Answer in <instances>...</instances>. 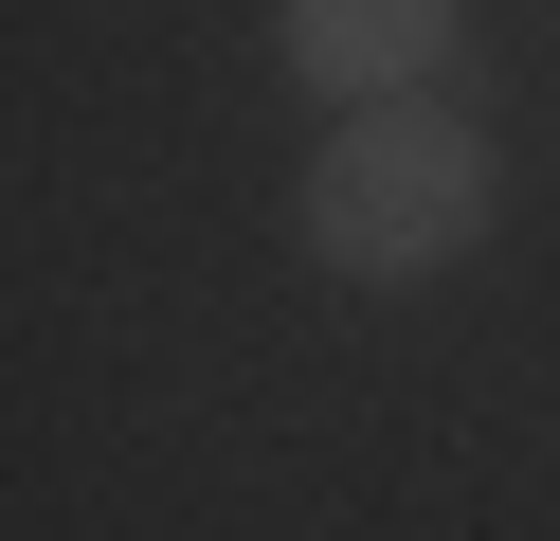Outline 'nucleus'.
Returning <instances> with one entry per match:
<instances>
[{"label": "nucleus", "instance_id": "f257e3e1", "mask_svg": "<svg viewBox=\"0 0 560 541\" xmlns=\"http://www.w3.org/2000/svg\"><path fill=\"white\" fill-rule=\"evenodd\" d=\"M470 235H488V144L452 127V108H343L326 127V163H307V252H326V271L416 289Z\"/></svg>", "mask_w": 560, "mask_h": 541}, {"label": "nucleus", "instance_id": "f03ea898", "mask_svg": "<svg viewBox=\"0 0 560 541\" xmlns=\"http://www.w3.org/2000/svg\"><path fill=\"white\" fill-rule=\"evenodd\" d=\"M452 55V0H290V72L343 108H416Z\"/></svg>", "mask_w": 560, "mask_h": 541}]
</instances>
